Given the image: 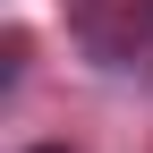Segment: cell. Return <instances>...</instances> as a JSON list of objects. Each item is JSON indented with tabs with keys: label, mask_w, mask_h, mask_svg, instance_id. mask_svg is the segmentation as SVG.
I'll return each instance as SVG.
<instances>
[{
	"label": "cell",
	"mask_w": 153,
	"mask_h": 153,
	"mask_svg": "<svg viewBox=\"0 0 153 153\" xmlns=\"http://www.w3.org/2000/svg\"><path fill=\"white\" fill-rule=\"evenodd\" d=\"M43 153H68V145H43Z\"/></svg>",
	"instance_id": "obj_1"
}]
</instances>
